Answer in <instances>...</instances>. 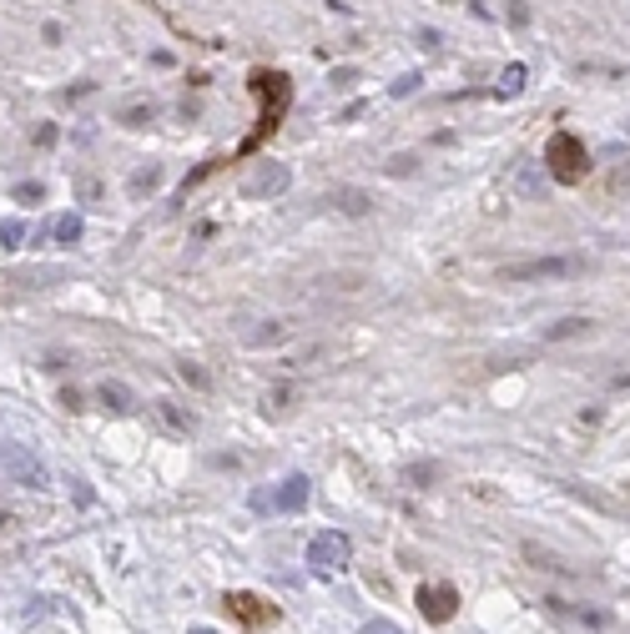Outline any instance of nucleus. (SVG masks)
<instances>
[{
    "mask_svg": "<svg viewBox=\"0 0 630 634\" xmlns=\"http://www.w3.org/2000/svg\"><path fill=\"white\" fill-rule=\"evenodd\" d=\"M348 554H353V544H348V533H338V529H323L308 539V569H318V574L343 569Z\"/></svg>",
    "mask_w": 630,
    "mask_h": 634,
    "instance_id": "f257e3e1",
    "label": "nucleus"
},
{
    "mask_svg": "<svg viewBox=\"0 0 630 634\" xmlns=\"http://www.w3.org/2000/svg\"><path fill=\"white\" fill-rule=\"evenodd\" d=\"M308 489L313 483L303 479V473H293V479H283L278 489H268V494H253V508H258V514H293V508L308 504Z\"/></svg>",
    "mask_w": 630,
    "mask_h": 634,
    "instance_id": "f03ea898",
    "label": "nucleus"
},
{
    "mask_svg": "<svg viewBox=\"0 0 630 634\" xmlns=\"http://www.w3.org/2000/svg\"><path fill=\"white\" fill-rule=\"evenodd\" d=\"M585 272L580 257H535V262H519V267H504L510 282H540V277H575Z\"/></svg>",
    "mask_w": 630,
    "mask_h": 634,
    "instance_id": "7ed1b4c3",
    "label": "nucleus"
},
{
    "mask_svg": "<svg viewBox=\"0 0 630 634\" xmlns=\"http://www.w3.org/2000/svg\"><path fill=\"white\" fill-rule=\"evenodd\" d=\"M222 609H227L237 624H247V630H262V624L278 620V609H272L262 594H247V589H232V594L222 599Z\"/></svg>",
    "mask_w": 630,
    "mask_h": 634,
    "instance_id": "20e7f679",
    "label": "nucleus"
},
{
    "mask_svg": "<svg viewBox=\"0 0 630 634\" xmlns=\"http://www.w3.org/2000/svg\"><path fill=\"white\" fill-rule=\"evenodd\" d=\"M454 609H459V594H454L449 584H424V589H419V614H424L429 624L454 620Z\"/></svg>",
    "mask_w": 630,
    "mask_h": 634,
    "instance_id": "39448f33",
    "label": "nucleus"
},
{
    "mask_svg": "<svg viewBox=\"0 0 630 634\" xmlns=\"http://www.w3.org/2000/svg\"><path fill=\"white\" fill-rule=\"evenodd\" d=\"M550 166H555V177H565V181H575L580 177V146L570 136H555V146H550Z\"/></svg>",
    "mask_w": 630,
    "mask_h": 634,
    "instance_id": "423d86ee",
    "label": "nucleus"
},
{
    "mask_svg": "<svg viewBox=\"0 0 630 634\" xmlns=\"http://www.w3.org/2000/svg\"><path fill=\"white\" fill-rule=\"evenodd\" d=\"M283 187H288V166H272V162H268V172L247 177V197H278Z\"/></svg>",
    "mask_w": 630,
    "mask_h": 634,
    "instance_id": "0eeeda50",
    "label": "nucleus"
},
{
    "mask_svg": "<svg viewBox=\"0 0 630 634\" xmlns=\"http://www.w3.org/2000/svg\"><path fill=\"white\" fill-rule=\"evenodd\" d=\"M585 328H590L585 317H565V322H555V328L545 332V343H565V338H580Z\"/></svg>",
    "mask_w": 630,
    "mask_h": 634,
    "instance_id": "6e6552de",
    "label": "nucleus"
},
{
    "mask_svg": "<svg viewBox=\"0 0 630 634\" xmlns=\"http://www.w3.org/2000/svg\"><path fill=\"white\" fill-rule=\"evenodd\" d=\"M96 398H102L111 413H127V408H131V393H127V388H116V383H102V393H96Z\"/></svg>",
    "mask_w": 630,
    "mask_h": 634,
    "instance_id": "1a4fd4ad",
    "label": "nucleus"
},
{
    "mask_svg": "<svg viewBox=\"0 0 630 634\" xmlns=\"http://www.w3.org/2000/svg\"><path fill=\"white\" fill-rule=\"evenodd\" d=\"M156 413H162L172 428H192V413H177V403H156Z\"/></svg>",
    "mask_w": 630,
    "mask_h": 634,
    "instance_id": "9d476101",
    "label": "nucleus"
},
{
    "mask_svg": "<svg viewBox=\"0 0 630 634\" xmlns=\"http://www.w3.org/2000/svg\"><path fill=\"white\" fill-rule=\"evenodd\" d=\"M338 207H343V212H368V191H343Z\"/></svg>",
    "mask_w": 630,
    "mask_h": 634,
    "instance_id": "9b49d317",
    "label": "nucleus"
},
{
    "mask_svg": "<svg viewBox=\"0 0 630 634\" xmlns=\"http://www.w3.org/2000/svg\"><path fill=\"white\" fill-rule=\"evenodd\" d=\"M56 237H61V242H76V237H81V216H61V222H56Z\"/></svg>",
    "mask_w": 630,
    "mask_h": 634,
    "instance_id": "f8f14e48",
    "label": "nucleus"
},
{
    "mask_svg": "<svg viewBox=\"0 0 630 634\" xmlns=\"http://www.w3.org/2000/svg\"><path fill=\"white\" fill-rule=\"evenodd\" d=\"M359 634H404V630H399V624H394V620H368V624H363Z\"/></svg>",
    "mask_w": 630,
    "mask_h": 634,
    "instance_id": "ddd939ff",
    "label": "nucleus"
},
{
    "mask_svg": "<svg viewBox=\"0 0 630 634\" xmlns=\"http://www.w3.org/2000/svg\"><path fill=\"white\" fill-rule=\"evenodd\" d=\"M519 191H529V197L540 191V172H535V166H525V172H519Z\"/></svg>",
    "mask_w": 630,
    "mask_h": 634,
    "instance_id": "4468645a",
    "label": "nucleus"
},
{
    "mask_svg": "<svg viewBox=\"0 0 630 634\" xmlns=\"http://www.w3.org/2000/svg\"><path fill=\"white\" fill-rule=\"evenodd\" d=\"M519 81H525V66H515V71H504V91H519Z\"/></svg>",
    "mask_w": 630,
    "mask_h": 634,
    "instance_id": "2eb2a0df",
    "label": "nucleus"
},
{
    "mask_svg": "<svg viewBox=\"0 0 630 634\" xmlns=\"http://www.w3.org/2000/svg\"><path fill=\"white\" fill-rule=\"evenodd\" d=\"M187 634H217V630H187Z\"/></svg>",
    "mask_w": 630,
    "mask_h": 634,
    "instance_id": "dca6fc26",
    "label": "nucleus"
}]
</instances>
